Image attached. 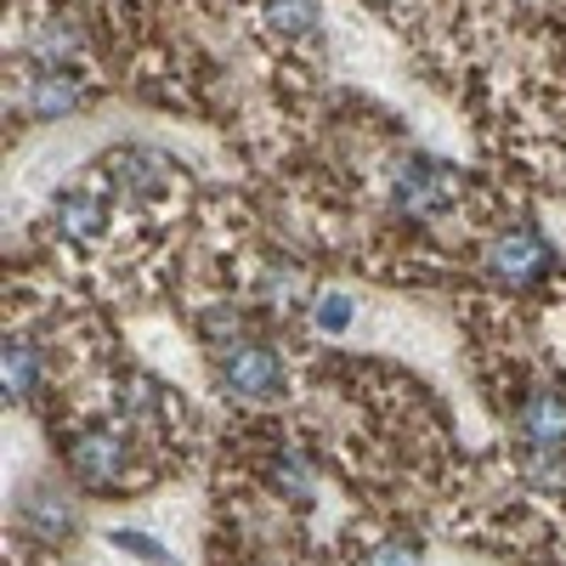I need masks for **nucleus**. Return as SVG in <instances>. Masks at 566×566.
Wrapping results in <instances>:
<instances>
[{
  "label": "nucleus",
  "mask_w": 566,
  "mask_h": 566,
  "mask_svg": "<svg viewBox=\"0 0 566 566\" xmlns=\"http://www.w3.org/2000/svg\"><path fill=\"white\" fill-rule=\"evenodd\" d=\"M216 386H221L227 402L272 408V402H283V363H277V352L261 346V340L216 346Z\"/></svg>",
  "instance_id": "1"
},
{
  "label": "nucleus",
  "mask_w": 566,
  "mask_h": 566,
  "mask_svg": "<svg viewBox=\"0 0 566 566\" xmlns=\"http://www.w3.org/2000/svg\"><path fill=\"white\" fill-rule=\"evenodd\" d=\"M459 170L453 165H437V159H408L397 176H391V205L413 221H437L453 199H459Z\"/></svg>",
  "instance_id": "2"
},
{
  "label": "nucleus",
  "mask_w": 566,
  "mask_h": 566,
  "mask_svg": "<svg viewBox=\"0 0 566 566\" xmlns=\"http://www.w3.org/2000/svg\"><path fill=\"white\" fill-rule=\"evenodd\" d=\"M69 470H74V482L91 488V493H125V476H130L125 437L119 431H80L69 442Z\"/></svg>",
  "instance_id": "3"
},
{
  "label": "nucleus",
  "mask_w": 566,
  "mask_h": 566,
  "mask_svg": "<svg viewBox=\"0 0 566 566\" xmlns=\"http://www.w3.org/2000/svg\"><path fill=\"white\" fill-rule=\"evenodd\" d=\"M549 244L538 239V232H527V227H504L499 239L488 244V255H482V266H488V277L493 283H504V290H533V283L549 272Z\"/></svg>",
  "instance_id": "4"
},
{
  "label": "nucleus",
  "mask_w": 566,
  "mask_h": 566,
  "mask_svg": "<svg viewBox=\"0 0 566 566\" xmlns=\"http://www.w3.org/2000/svg\"><path fill=\"white\" fill-rule=\"evenodd\" d=\"M52 227H57V239L69 244H97L103 232H108V199H103V187H69V193L52 205Z\"/></svg>",
  "instance_id": "5"
},
{
  "label": "nucleus",
  "mask_w": 566,
  "mask_h": 566,
  "mask_svg": "<svg viewBox=\"0 0 566 566\" xmlns=\"http://www.w3.org/2000/svg\"><path fill=\"white\" fill-rule=\"evenodd\" d=\"M515 424H522V442L538 448V453H566V397L555 391H533L522 402V413H515Z\"/></svg>",
  "instance_id": "6"
},
{
  "label": "nucleus",
  "mask_w": 566,
  "mask_h": 566,
  "mask_svg": "<svg viewBox=\"0 0 566 566\" xmlns=\"http://www.w3.org/2000/svg\"><path fill=\"white\" fill-rule=\"evenodd\" d=\"M18 108H23L29 119H63V114L85 108V85H80L74 74H63V69H45V74L29 80V91H23Z\"/></svg>",
  "instance_id": "7"
},
{
  "label": "nucleus",
  "mask_w": 566,
  "mask_h": 566,
  "mask_svg": "<svg viewBox=\"0 0 566 566\" xmlns=\"http://www.w3.org/2000/svg\"><path fill=\"white\" fill-rule=\"evenodd\" d=\"M40 346L34 340H23V335H12L7 340V363H0V380H7V402H29L34 391H40Z\"/></svg>",
  "instance_id": "8"
},
{
  "label": "nucleus",
  "mask_w": 566,
  "mask_h": 566,
  "mask_svg": "<svg viewBox=\"0 0 566 566\" xmlns=\"http://www.w3.org/2000/svg\"><path fill=\"white\" fill-rule=\"evenodd\" d=\"M266 34H277V40H312V34H323L317 0H266Z\"/></svg>",
  "instance_id": "9"
},
{
  "label": "nucleus",
  "mask_w": 566,
  "mask_h": 566,
  "mask_svg": "<svg viewBox=\"0 0 566 566\" xmlns=\"http://www.w3.org/2000/svg\"><path fill=\"white\" fill-rule=\"evenodd\" d=\"M312 323L323 328V335H340V328L352 323V301L346 295H317L312 301Z\"/></svg>",
  "instance_id": "10"
},
{
  "label": "nucleus",
  "mask_w": 566,
  "mask_h": 566,
  "mask_svg": "<svg viewBox=\"0 0 566 566\" xmlns=\"http://www.w3.org/2000/svg\"><path fill=\"white\" fill-rule=\"evenodd\" d=\"M363 566H419V555H413V544L386 538V544H374V555H368Z\"/></svg>",
  "instance_id": "11"
}]
</instances>
